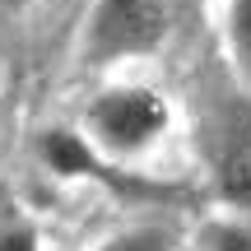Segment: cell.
I'll return each mask as SVG.
<instances>
[{
    "label": "cell",
    "instance_id": "cell-1",
    "mask_svg": "<svg viewBox=\"0 0 251 251\" xmlns=\"http://www.w3.org/2000/svg\"><path fill=\"white\" fill-rule=\"evenodd\" d=\"M168 98L144 84H117L102 89L84 112V135L107 158H140L168 135Z\"/></svg>",
    "mask_w": 251,
    "mask_h": 251
},
{
    "label": "cell",
    "instance_id": "cell-2",
    "mask_svg": "<svg viewBox=\"0 0 251 251\" xmlns=\"http://www.w3.org/2000/svg\"><path fill=\"white\" fill-rule=\"evenodd\" d=\"M163 37H168V0H98L84 33V51L98 65H112L158 51Z\"/></svg>",
    "mask_w": 251,
    "mask_h": 251
},
{
    "label": "cell",
    "instance_id": "cell-3",
    "mask_svg": "<svg viewBox=\"0 0 251 251\" xmlns=\"http://www.w3.org/2000/svg\"><path fill=\"white\" fill-rule=\"evenodd\" d=\"M205 149L214 181L228 205L251 209V102L242 93L224 98L205 121Z\"/></svg>",
    "mask_w": 251,
    "mask_h": 251
},
{
    "label": "cell",
    "instance_id": "cell-4",
    "mask_svg": "<svg viewBox=\"0 0 251 251\" xmlns=\"http://www.w3.org/2000/svg\"><path fill=\"white\" fill-rule=\"evenodd\" d=\"M42 163L56 177H89V172H98V149L75 130H47L42 135Z\"/></svg>",
    "mask_w": 251,
    "mask_h": 251
},
{
    "label": "cell",
    "instance_id": "cell-5",
    "mask_svg": "<svg viewBox=\"0 0 251 251\" xmlns=\"http://www.w3.org/2000/svg\"><path fill=\"white\" fill-rule=\"evenodd\" d=\"M98 251H172V233L168 228H130V233H117L112 242H102Z\"/></svg>",
    "mask_w": 251,
    "mask_h": 251
},
{
    "label": "cell",
    "instance_id": "cell-6",
    "mask_svg": "<svg viewBox=\"0 0 251 251\" xmlns=\"http://www.w3.org/2000/svg\"><path fill=\"white\" fill-rule=\"evenodd\" d=\"M200 247L205 251H251V228L247 224H209L200 233Z\"/></svg>",
    "mask_w": 251,
    "mask_h": 251
},
{
    "label": "cell",
    "instance_id": "cell-7",
    "mask_svg": "<svg viewBox=\"0 0 251 251\" xmlns=\"http://www.w3.org/2000/svg\"><path fill=\"white\" fill-rule=\"evenodd\" d=\"M228 37L251 61V0H228Z\"/></svg>",
    "mask_w": 251,
    "mask_h": 251
},
{
    "label": "cell",
    "instance_id": "cell-8",
    "mask_svg": "<svg viewBox=\"0 0 251 251\" xmlns=\"http://www.w3.org/2000/svg\"><path fill=\"white\" fill-rule=\"evenodd\" d=\"M0 251H37V233L28 224H5L0 228Z\"/></svg>",
    "mask_w": 251,
    "mask_h": 251
},
{
    "label": "cell",
    "instance_id": "cell-9",
    "mask_svg": "<svg viewBox=\"0 0 251 251\" xmlns=\"http://www.w3.org/2000/svg\"><path fill=\"white\" fill-rule=\"evenodd\" d=\"M0 5H24V0H0Z\"/></svg>",
    "mask_w": 251,
    "mask_h": 251
}]
</instances>
